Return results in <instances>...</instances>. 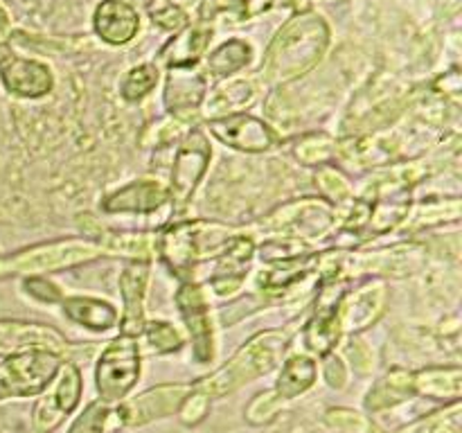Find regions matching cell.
<instances>
[{
	"mask_svg": "<svg viewBox=\"0 0 462 433\" xmlns=\"http://www.w3.org/2000/svg\"><path fill=\"white\" fill-rule=\"evenodd\" d=\"M61 365L57 352L45 347L14 352L0 364V400L39 395L52 383Z\"/></svg>",
	"mask_w": 462,
	"mask_h": 433,
	"instance_id": "277c9868",
	"label": "cell"
},
{
	"mask_svg": "<svg viewBox=\"0 0 462 433\" xmlns=\"http://www.w3.org/2000/svg\"><path fill=\"white\" fill-rule=\"evenodd\" d=\"M248 61H251V45L246 41L233 39L208 57V70L217 77H226L242 70Z\"/></svg>",
	"mask_w": 462,
	"mask_h": 433,
	"instance_id": "d4e9b609",
	"label": "cell"
},
{
	"mask_svg": "<svg viewBox=\"0 0 462 433\" xmlns=\"http://www.w3.org/2000/svg\"><path fill=\"white\" fill-rule=\"evenodd\" d=\"M206 97V75L192 66L171 68L165 86V106L183 117L197 111Z\"/></svg>",
	"mask_w": 462,
	"mask_h": 433,
	"instance_id": "2e32d148",
	"label": "cell"
},
{
	"mask_svg": "<svg viewBox=\"0 0 462 433\" xmlns=\"http://www.w3.org/2000/svg\"><path fill=\"white\" fill-rule=\"evenodd\" d=\"M208 404H210V397L206 392L199 391L197 386L189 391V395L185 397L183 404L179 406L180 418H183L185 424H199L208 413Z\"/></svg>",
	"mask_w": 462,
	"mask_h": 433,
	"instance_id": "d6a6232c",
	"label": "cell"
},
{
	"mask_svg": "<svg viewBox=\"0 0 462 433\" xmlns=\"http://www.w3.org/2000/svg\"><path fill=\"white\" fill-rule=\"evenodd\" d=\"M99 400L120 401L140 377V347L135 336H117L106 345L97 364Z\"/></svg>",
	"mask_w": 462,
	"mask_h": 433,
	"instance_id": "8992f818",
	"label": "cell"
},
{
	"mask_svg": "<svg viewBox=\"0 0 462 433\" xmlns=\"http://www.w3.org/2000/svg\"><path fill=\"white\" fill-rule=\"evenodd\" d=\"M284 347H287V336L282 332L271 329V332L257 334L228 364L221 365L215 374L203 379L201 383H197V388L208 397L228 395V392L242 388L244 383L271 373L282 359Z\"/></svg>",
	"mask_w": 462,
	"mask_h": 433,
	"instance_id": "7a4b0ae2",
	"label": "cell"
},
{
	"mask_svg": "<svg viewBox=\"0 0 462 433\" xmlns=\"http://www.w3.org/2000/svg\"><path fill=\"white\" fill-rule=\"evenodd\" d=\"M189 391H192V386H188V383H165V386L152 388V391L143 392L134 400H126L117 410V415L129 427H143L152 419L176 413L185 397L189 395Z\"/></svg>",
	"mask_w": 462,
	"mask_h": 433,
	"instance_id": "9c48e42d",
	"label": "cell"
},
{
	"mask_svg": "<svg viewBox=\"0 0 462 433\" xmlns=\"http://www.w3.org/2000/svg\"><path fill=\"white\" fill-rule=\"evenodd\" d=\"M3 84L7 86L9 93L18 97H43L52 88V72L45 63L34 61V59L9 57L7 63L0 70Z\"/></svg>",
	"mask_w": 462,
	"mask_h": 433,
	"instance_id": "4fadbf2b",
	"label": "cell"
},
{
	"mask_svg": "<svg viewBox=\"0 0 462 433\" xmlns=\"http://www.w3.org/2000/svg\"><path fill=\"white\" fill-rule=\"evenodd\" d=\"M104 253L108 251L102 242H88V239H63V242L39 244V246L25 248V251H18L14 255L0 257V275L68 269V266L95 260Z\"/></svg>",
	"mask_w": 462,
	"mask_h": 433,
	"instance_id": "5b68a950",
	"label": "cell"
},
{
	"mask_svg": "<svg viewBox=\"0 0 462 433\" xmlns=\"http://www.w3.org/2000/svg\"><path fill=\"white\" fill-rule=\"evenodd\" d=\"M210 156L212 149L203 131H189L188 138L183 140V144L176 152L174 167H171V201H174L176 207L188 206L199 180L206 174Z\"/></svg>",
	"mask_w": 462,
	"mask_h": 433,
	"instance_id": "52a82bcc",
	"label": "cell"
},
{
	"mask_svg": "<svg viewBox=\"0 0 462 433\" xmlns=\"http://www.w3.org/2000/svg\"><path fill=\"white\" fill-rule=\"evenodd\" d=\"M406 212H409V201L379 203L374 210H370V228H374L377 233H383V230L400 224V221L406 216Z\"/></svg>",
	"mask_w": 462,
	"mask_h": 433,
	"instance_id": "f546056e",
	"label": "cell"
},
{
	"mask_svg": "<svg viewBox=\"0 0 462 433\" xmlns=\"http://www.w3.org/2000/svg\"><path fill=\"white\" fill-rule=\"evenodd\" d=\"M93 25L102 41L111 45H125L138 34L140 16L134 5L126 0H104L95 9Z\"/></svg>",
	"mask_w": 462,
	"mask_h": 433,
	"instance_id": "5bb4252c",
	"label": "cell"
},
{
	"mask_svg": "<svg viewBox=\"0 0 462 433\" xmlns=\"http://www.w3.org/2000/svg\"><path fill=\"white\" fill-rule=\"evenodd\" d=\"M332 153V140L325 138V135H311L305 143L298 144L296 149V156L300 158L305 165H319V162H325Z\"/></svg>",
	"mask_w": 462,
	"mask_h": 433,
	"instance_id": "1f68e13d",
	"label": "cell"
},
{
	"mask_svg": "<svg viewBox=\"0 0 462 433\" xmlns=\"http://www.w3.org/2000/svg\"><path fill=\"white\" fill-rule=\"evenodd\" d=\"M153 23H158L165 30H180L185 25V14L179 7H165L153 12Z\"/></svg>",
	"mask_w": 462,
	"mask_h": 433,
	"instance_id": "74e56055",
	"label": "cell"
},
{
	"mask_svg": "<svg viewBox=\"0 0 462 433\" xmlns=\"http://www.w3.org/2000/svg\"><path fill=\"white\" fill-rule=\"evenodd\" d=\"M255 97V88L251 81H233L230 86H221L219 93L212 97V111H237Z\"/></svg>",
	"mask_w": 462,
	"mask_h": 433,
	"instance_id": "83f0119b",
	"label": "cell"
},
{
	"mask_svg": "<svg viewBox=\"0 0 462 433\" xmlns=\"http://www.w3.org/2000/svg\"><path fill=\"white\" fill-rule=\"evenodd\" d=\"M167 3L171 5V7H188V5H192L194 0H167Z\"/></svg>",
	"mask_w": 462,
	"mask_h": 433,
	"instance_id": "60d3db41",
	"label": "cell"
},
{
	"mask_svg": "<svg viewBox=\"0 0 462 433\" xmlns=\"http://www.w3.org/2000/svg\"><path fill=\"white\" fill-rule=\"evenodd\" d=\"M332 206L328 201H298L291 206L280 207L271 219L266 221L269 228L275 230H289L293 235H307L311 230H325L332 221Z\"/></svg>",
	"mask_w": 462,
	"mask_h": 433,
	"instance_id": "e0dca14e",
	"label": "cell"
},
{
	"mask_svg": "<svg viewBox=\"0 0 462 433\" xmlns=\"http://www.w3.org/2000/svg\"><path fill=\"white\" fill-rule=\"evenodd\" d=\"M170 198V189L153 179L134 180L126 188L108 194L102 207L106 212H152Z\"/></svg>",
	"mask_w": 462,
	"mask_h": 433,
	"instance_id": "ac0fdd59",
	"label": "cell"
},
{
	"mask_svg": "<svg viewBox=\"0 0 462 433\" xmlns=\"http://www.w3.org/2000/svg\"><path fill=\"white\" fill-rule=\"evenodd\" d=\"M316 382V364L310 359V356L293 355L291 359L284 361L282 373H280L278 386H275V392H278L282 400H293L300 392H305L311 383Z\"/></svg>",
	"mask_w": 462,
	"mask_h": 433,
	"instance_id": "7402d4cb",
	"label": "cell"
},
{
	"mask_svg": "<svg viewBox=\"0 0 462 433\" xmlns=\"http://www.w3.org/2000/svg\"><path fill=\"white\" fill-rule=\"evenodd\" d=\"M63 311L70 320L88 329H111L117 323V311L108 302L95 298H63Z\"/></svg>",
	"mask_w": 462,
	"mask_h": 433,
	"instance_id": "44dd1931",
	"label": "cell"
},
{
	"mask_svg": "<svg viewBox=\"0 0 462 433\" xmlns=\"http://www.w3.org/2000/svg\"><path fill=\"white\" fill-rule=\"evenodd\" d=\"M27 347H45L59 352L66 347L61 334L52 327L18 320H0V350H27Z\"/></svg>",
	"mask_w": 462,
	"mask_h": 433,
	"instance_id": "d6986e66",
	"label": "cell"
},
{
	"mask_svg": "<svg viewBox=\"0 0 462 433\" xmlns=\"http://www.w3.org/2000/svg\"><path fill=\"white\" fill-rule=\"evenodd\" d=\"M413 388L415 392L422 395L438 397H458L462 388V374L460 368H429L422 373L413 374Z\"/></svg>",
	"mask_w": 462,
	"mask_h": 433,
	"instance_id": "cb8c5ba5",
	"label": "cell"
},
{
	"mask_svg": "<svg viewBox=\"0 0 462 433\" xmlns=\"http://www.w3.org/2000/svg\"><path fill=\"white\" fill-rule=\"evenodd\" d=\"M143 332H147V341L152 343V350L156 352H174L183 345L180 334L170 323H162V320L144 325Z\"/></svg>",
	"mask_w": 462,
	"mask_h": 433,
	"instance_id": "4dcf8cb0",
	"label": "cell"
},
{
	"mask_svg": "<svg viewBox=\"0 0 462 433\" xmlns=\"http://www.w3.org/2000/svg\"><path fill=\"white\" fill-rule=\"evenodd\" d=\"M282 397L278 392H264V395H257V400L248 406V419L255 424L269 422L280 409H282Z\"/></svg>",
	"mask_w": 462,
	"mask_h": 433,
	"instance_id": "836d02e7",
	"label": "cell"
},
{
	"mask_svg": "<svg viewBox=\"0 0 462 433\" xmlns=\"http://www.w3.org/2000/svg\"><path fill=\"white\" fill-rule=\"evenodd\" d=\"M253 251H255V244L246 235H235L226 248L221 253V262L217 266V273L212 278V287L219 296H228L235 293L242 287L244 278L248 273V266H251Z\"/></svg>",
	"mask_w": 462,
	"mask_h": 433,
	"instance_id": "9a60e30c",
	"label": "cell"
},
{
	"mask_svg": "<svg viewBox=\"0 0 462 433\" xmlns=\"http://www.w3.org/2000/svg\"><path fill=\"white\" fill-rule=\"evenodd\" d=\"M126 3H129V0H126ZM143 3H149V0H143Z\"/></svg>",
	"mask_w": 462,
	"mask_h": 433,
	"instance_id": "7bdbcfd3",
	"label": "cell"
},
{
	"mask_svg": "<svg viewBox=\"0 0 462 433\" xmlns=\"http://www.w3.org/2000/svg\"><path fill=\"white\" fill-rule=\"evenodd\" d=\"M329 43V27L320 16L300 12L284 23L282 30L269 45L264 57L266 77L273 81H287L311 70L323 57Z\"/></svg>",
	"mask_w": 462,
	"mask_h": 433,
	"instance_id": "6da1fadb",
	"label": "cell"
},
{
	"mask_svg": "<svg viewBox=\"0 0 462 433\" xmlns=\"http://www.w3.org/2000/svg\"><path fill=\"white\" fill-rule=\"evenodd\" d=\"M235 230L215 221H185L176 224L162 235L161 255L171 271L185 275L194 269V264L206 257L224 251L226 244L235 237Z\"/></svg>",
	"mask_w": 462,
	"mask_h": 433,
	"instance_id": "3957f363",
	"label": "cell"
},
{
	"mask_svg": "<svg viewBox=\"0 0 462 433\" xmlns=\"http://www.w3.org/2000/svg\"><path fill=\"white\" fill-rule=\"evenodd\" d=\"M310 264H311L310 255H300V257H291V260L275 262L273 269L266 271V275H262V284H264V289H269V291L289 287V284L296 282L298 278H302V275H305V271L310 269Z\"/></svg>",
	"mask_w": 462,
	"mask_h": 433,
	"instance_id": "484cf974",
	"label": "cell"
},
{
	"mask_svg": "<svg viewBox=\"0 0 462 433\" xmlns=\"http://www.w3.org/2000/svg\"><path fill=\"white\" fill-rule=\"evenodd\" d=\"M413 392V374L406 373V370H393L388 377H383L382 382L374 386V391H370L365 406H368L370 410L388 409V406H395L400 404V401L409 400Z\"/></svg>",
	"mask_w": 462,
	"mask_h": 433,
	"instance_id": "603a6c76",
	"label": "cell"
},
{
	"mask_svg": "<svg viewBox=\"0 0 462 433\" xmlns=\"http://www.w3.org/2000/svg\"><path fill=\"white\" fill-rule=\"evenodd\" d=\"M108 415H111V410H108V401L104 400L90 401V404L86 406L84 413L75 419V424H72L68 433H104V428H106V422H108Z\"/></svg>",
	"mask_w": 462,
	"mask_h": 433,
	"instance_id": "f1b7e54d",
	"label": "cell"
},
{
	"mask_svg": "<svg viewBox=\"0 0 462 433\" xmlns=\"http://www.w3.org/2000/svg\"><path fill=\"white\" fill-rule=\"evenodd\" d=\"M325 379H328L329 386L334 388L346 386L347 373H346V365H343V361L338 359V356L329 355L328 359H325Z\"/></svg>",
	"mask_w": 462,
	"mask_h": 433,
	"instance_id": "f35d334b",
	"label": "cell"
},
{
	"mask_svg": "<svg viewBox=\"0 0 462 433\" xmlns=\"http://www.w3.org/2000/svg\"><path fill=\"white\" fill-rule=\"evenodd\" d=\"M212 27L208 23H199V25L185 27L179 36L167 41L165 48L161 50V61L167 63L170 68L179 66H192L201 59L206 48L210 45Z\"/></svg>",
	"mask_w": 462,
	"mask_h": 433,
	"instance_id": "ffe728a7",
	"label": "cell"
},
{
	"mask_svg": "<svg viewBox=\"0 0 462 433\" xmlns=\"http://www.w3.org/2000/svg\"><path fill=\"white\" fill-rule=\"evenodd\" d=\"M244 5V0H199V18L201 23H210L221 12H235Z\"/></svg>",
	"mask_w": 462,
	"mask_h": 433,
	"instance_id": "d590c367",
	"label": "cell"
},
{
	"mask_svg": "<svg viewBox=\"0 0 462 433\" xmlns=\"http://www.w3.org/2000/svg\"><path fill=\"white\" fill-rule=\"evenodd\" d=\"M52 382L48 395L41 397L34 409V428L39 433H50L57 428L66 419V415H70L79 404L81 374L77 365H61Z\"/></svg>",
	"mask_w": 462,
	"mask_h": 433,
	"instance_id": "ba28073f",
	"label": "cell"
},
{
	"mask_svg": "<svg viewBox=\"0 0 462 433\" xmlns=\"http://www.w3.org/2000/svg\"><path fill=\"white\" fill-rule=\"evenodd\" d=\"M9 57H12V50H9L7 45H0V63L7 61Z\"/></svg>",
	"mask_w": 462,
	"mask_h": 433,
	"instance_id": "b9f144b4",
	"label": "cell"
},
{
	"mask_svg": "<svg viewBox=\"0 0 462 433\" xmlns=\"http://www.w3.org/2000/svg\"><path fill=\"white\" fill-rule=\"evenodd\" d=\"M319 183L320 188H323V192L328 194L329 198H334V201H343V198L350 194V185H347L346 179H343L337 170H332V167H323V170H320Z\"/></svg>",
	"mask_w": 462,
	"mask_h": 433,
	"instance_id": "e575fe53",
	"label": "cell"
},
{
	"mask_svg": "<svg viewBox=\"0 0 462 433\" xmlns=\"http://www.w3.org/2000/svg\"><path fill=\"white\" fill-rule=\"evenodd\" d=\"M176 302L180 307L185 325L189 329L194 345V356L201 364L212 359V325H210V307H208L206 293L199 284H183L176 293Z\"/></svg>",
	"mask_w": 462,
	"mask_h": 433,
	"instance_id": "8fae6325",
	"label": "cell"
},
{
	"mask_svg": "<svg viewBox=\"0 0 462 433\" xmlns=\"http://www.w3.org/2000/svg\"><path fill=\"white\" fill-rule=\"evenodd\" d=\"M25 289H27V293H32V296L39 298V300H43V302L61 300V291H59L52 282H48V280H43V278H30L25 282Z\"/></svg>",
	"mask_w": 462,
	"mask_h": 433,
	"instance_id": "8d00e7d4",
	"label": "cell"
},
{
	"mask_svg": "<svg viewBox=\"0 0 462 433\" xmlns=\"http://www.w3.org/2000/svg\"><path fill=\"white\" fill-rule=\"evenodd\" d=\"M9 36V16L3 7H0V45L5 43V39Z\"/></svg>",
	"mask_w": 462,
	"mask_h": 433,
	"instance_id": "ab89813d",
	"label": "cell"
},
{
	"mask_svg": "<svg viewBox=\"0 0 462 433\" xmlns=\"http://www.w3.org/2000/svg\"><path fill=\"white\" fill-rule=\"evenodd\" d=\"M210 131L224 144L242 152H266L278 143V134L253 115H226L210 122Z\"/></svg>",
	"mask_w": 462,
	"mask_h": 433,
	"instance_id": "30bf717a",
	"label": "cell"
},
{
	"mask_svg": "<svg viewBox=\"0 0 462 433\" xmlns=\"http://www.w3.org/2000/svg\"><path fill=\"white\" fill-rule=\"evenodd\" d=\"M158 84V68L153 63H143V66H135L126 72V77L120 84L122 97L135 102V99L144 97L153 86Z\"/></svg>",
	"mask_w": 462,
	"mask_h": 433,
	"instance_id": "4316f807",
	"label": "cell"
},
{
	"mask_svg": "<svg viewBox=\"0 0 462 433\" xmlns=\"http://www.w3.org/2000/svg\"><path fill=\"white\" fill-rule=\"evenodd\" d=\"M34 433H39V431H34Z\"/></svg>",
	"mask_w": 462,
	"mask_h": 433,
	"instance_id": "ee69618b",
	"label": "cell"
},
{
	"mask_svg": "<svg viewBox=\"0 0 462 433\" xmlns=\"http://www.w3.org/2000/svg\"><path fill=\"white\" fill-rule=\"evenodd\" d=\"M149 264L147 262H131L120 275V291L125 298V314H122V334L140 336L144 329V293H147Z\"/></svg>",
	"mask_w": 462,
	"mask_h": 433,
	"instance_id": "7c38bea8",
	"label": "cell"
}]
</instances>
